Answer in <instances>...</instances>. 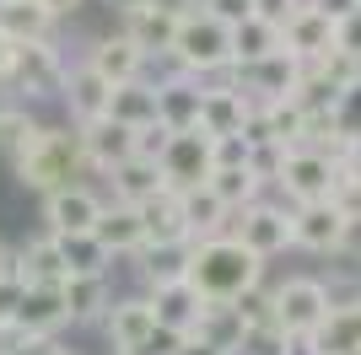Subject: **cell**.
Returning a JSON list of instances; mask_svg holds the SVG:
<instances>
[{
	"instance_id": "cell-1",
	"label": "cell",
	"mask_w": 361,
	"mask_h": 355,
	"mask_svg": "<svg viewBox=\"0 0 361 355\" xmlns=\"http://www.w3.org/2000/svg\"><path fill=\"white\" fill-rule=\"evenodd\" d=\"M183 280L200 291L205 307H232V301H243L248 291H259L264 264L226 232V237H211V242H189V275H183Z\"/></svg>"
},
{
	"instance_id": "cell-2",
	"label": "cell",
	"mask_w": 361,
	"mask_h": 355,
	"mask_svg": "<svg viewBox=\"0 0 361 355\" xmlns=\"http://www.w3.org/2000/svg\"><path fill=\"white\" fill-rule=\"evenodd\" d=\"M81 173H87V151H81L75 124H44L38 140L16 156V183L38 194L71 189V183H81Z\"/></svg>"
},
{
	"instance_id": "cell-3",
	"label": "cell",
	"mask_w": 361,
	"mask_h": 355,
	"mask_svg": "<svg viewBox=\"0 0 361 355\" xmlns=\"http://www.w3.org/2000/svg\"><path fill=\"white\" fill-rule=\"evenodd\" d=\"M173 65L183 75H200V81L232 70V27L216 22L211 11H189L178 22V38H173Z\"/></svg>"
},
{
	"instance_id": "cell-4",
	"label": "cell",
	"mask_w": 361,
	"mask_h": 355,
	"mask_svg": "<svg viewBox=\"0 0 361 355\" xmlns=\"http://www.w3.org/2000/svg\"><path fill=\"white\" fill-rule=\"evenodd\" d=\"M270 307H275V328L286 334V340H313L324 318H329L334 296L313 280V275H291L286 285H275L270 291Z\"/></svg>"
},
{
	"instance_id": "cell-5",
	"label": "cell",
	"mask_w": 361,
	"mask_h": 355,
	"mask_svg": "<svg viewBox=\"0 0 361 355\" xmlns=\"http://www.w3.org/2000/svg\"><path fill=\"white\" fill-rule=\"evenodd\" d=\"M334 183H340L334 156H324V151H313V146H291L286 162H281V173H275V189L286 194L291 205H318V199H329Z\"/></svg>"
},
{
	"instance_id": "cell-6",
	"label": "cell",
	"mask_w": 361,
	"mask_h": 355,
	"mask_svg": "<svg viewBox=\"0 0 361 355\" xmlns=\"http://www.w3.org/2000/svg\"><path fill=\"white\" fill-rule=\"evenodd\" d=\"M65 75H71V65H65V54L54 44H27V49H16L6 87L22 92L27 103H38V97H60V92H65Z\"/></svg>"
},
{
	"instance_id": "cell-7",
	"label": "cell",
	"mask_w": 361,
	"mask_h": 355,
	"mask_svg": "<svg viewBox=\"0 0 361 355\" xmlns=\"http://www.w3.org/2000/svg\"><path fill=\"white\" fill-rule=\"evenodd\" d=\"M232 237L254 253L259 264H270L275 253L291 248V210H286V205H270V199H259V205H248V210H238V216H232Z\"/></svg>"
},
{
	"instance_id": "cell-8",
	"label": "cell",
	"mask_w": 361,
	"mask_h": 355,
	"mask_svg": "<svg viewBox=\"0 0 361 355\" xmlns=\"http://www.w3.org/2000/svg\"><path fill=\"white\" fill-rule=\"evenodd\" d=\"M211 135L205 130H189V135H167V151H162V183L173 194H189V189H205L211 183Z\"/></svg>"
},
{
	"instance_id": "cell-9",
	"label": "cell",
	"mask_w": 361,
	"mask_h": 355,
	"mask_svg": "<svg viewBox=\"0 0 361 355\" xmlns=\"http://www.w3.org/2000/svg\"><path fill=\"white\" fill-rule=\"evenodd\" d=\"M103 205L108 199L92 183H71L60 194H44V226H49V237H92Z\"/></svg>"
},
{
	"instance_id": "cell-10",
	"label": "cell",
	"mask_w": 361,
	"mask_h": 355,
	"mask_svg": "<svg viewBox=\"0 0 361 355\" xmlns=\"http://www.w3.org/2000/svg\"><path fill=\"white\" fill-rule=\"evenodd\" d=\"M65 323H71V312H65L60 285H22V291H16L11 328L22 340H60Z\"/></svg>"
},
{
	"instance_id": "cell-11",
	"label": "cell",
	"mask_w": 361,
	"mask_h": 355,
	"mask_svg": "<svg viewBox=\"0 0 361 355\" xmlns=\"http://www.w3.org/2000/svg\"><path fill=\"white\" fill-rule=\"evenodd\" d=\"M248 108H254V97H248L243 87H232V70H221V75H211V81H205V97H200V130L211 135V140L243 135Z\"/></svg>"
},
{
	"instance_id": "cell-12",
	"label": "cell",
	"mask_w": 361,
	"mask_h": 355,
	"mask_svg": "<svg viewBox=\"0 0 361 355\" xmlns=\"http://www.w3.org/2000/svg\"><path fill=\"white\" fill-rule=\"evenodd\" d=\"M232 87H243L254 103H281L302 92V65L281 49V54L259 59V65H232Z\"/></svg>"
},
{
	"instance_id": "cell-13",
	"label": "cell",
	"mask_w": 361,
	"mask_h": 355,
	"mask_svg": "<svg viewBox=\"0 0 361 355\" xmlns=\"http://www.w3.org/2000/svg\"><path fill=\"white\" fill-rule=\"evenodd\" d=\"M200 97H205V81L200 75H157V124L167 135H189L200 130Z\"/></svg>"
},
{
	"instance_id": "cell-14",
	"label": "cell",
	"mask_w": 361,
	"mask_h": 355,
	"mask_svg": "<svg viewBox=\"0 0 361 355\" xmlns=\"http://www.w3.org/2000/svg\"><path fill=\"white\" fill-rule=\"evenodd\" d=\"M350 242V221L340 216L334 199H318V205H291V248L307 253H329Z\"/></svg>"
},
{
	"instance_id": "cell-15",
	"label": "cell",
	"mask_w": 361,
	"mask_h": 355,
	"mask_svg": "<svg viewBox=\"0 0 361 355\" xmlns=\"http://www.w3.org/2000/svg\"><path fill=\"white\" fill-rule=\"evenodd\" d=\"M334 38H340V22L324 16V11H313L307 0H302V11L281 27V49H286L297 65H318L324 54H334Z\"/></svg>"
},
{
	"instance_id": "cell-16",
	"label": "cell",
	"mask_w": 361,
	"mask_h": 355,
	"mask_svg": "<svg viewBox=\"0 0 361 355\" xmlns=\"http://www.w3.org/2000/svg\"><path fill=\"white\" fill-rule=\"evenodd\" d=\"M92 75H103L108 87H130V81H146V54H140L124 32H103V38H92L87 59H81Z\"/></svg>"
},
{
	"instance_id": "cell-17",
	"label": "cell",
	"mask_w": 361,
	"mask_h": 355,
	"mask_svg": "<svg viewBox=\"0 0 361 355\" xmlns=\"http://www.w3.org/2000/svg\"><path fill=\"white\" fill-rule=\"evenodd\" d=\"M103 334L114 344V355H135L140 344L157 334V312H151V296H119L103 318Z\"/></svg>"
},
{
	"instance_id": "cell-18",
	"label": "cell",
	"mask_w": 361,
	"mask_h": 355,
	"mask_svg": "<svg viewBox=\"0 0 361 355\" xmlns=\"http://www.w3.org/2000/svg\"><path fill=\"white\" fill-rule=\"evenodd\" d=\"M119 32L140 49V54H146V65H151V59H173L178 16L157 11V6H135V11H124V16H119Z\"/></svg>"
},
{
	"instance_id": "cell-19",
	"label": "cell",
	"mask_w": 361,
	"mask_h": 355,
	"mask_svg": "<svg viewBox=\"0 0 361 355\" xmlns=\"http://www.w3.org/2000/svg\"><path fill=\"white\" fill-rule=\"evenodd\" d=\"M81 151H87V167H97V173H114V167H124L130 156H135V130H124V124H114V118H97V124H81Z\"/></svg>"
},
{
	"instance_id": "cell-20",
	"label": "cell",
	"mask_w": 361,
	"mask_h": 355,
	"mask_svg": "<svg viewBox=\"0 0 361 355\" xmlns=\"http://www.w3.org/2000/svg\"><path fill=\"white\" fill-rule=\"evenodd\" d=\"M92 237L103 242L108 259H135V253L146 248V232H140V210H135V205H119V199H108L103 216H97V226H92Z\"/></svg>"
},
{
	"instance_id": "cell-21",
	"label": "cell",
	"mask_w": 361,
	"mask_h": 355,
	"mask_svg": "<svg viewBox=\"0 0 361 355\" xmlns=\"http://www.w3.org/2000/svg\"><path fill=\"white\" fill-rule=\"evenodd\" d=\"M65 275H71V269H65V259H60V242H54V237H27V242H22V248H16V291H22V285H65Z\"/></svg>"
},
{
	"instance_id": "cell-22",
	"label": "cell",
	"mask_w": 361,
	"mask_h": 355,
	"mask_svg": "<svg viewBox=\"0 0 361 355\" xmlns=\"http://www.w3.org/2000/svg\"><path fill=\"white\" fill-rule=\"evenodd\" d=\"M140 210V232H146V248H189V226H183V205L178 194L167 189L157 199H146Z\"/></svg>"
},
{
	"instance_id": "cell-23",
	"label": "cell",
	"mask_w": 361,
	"mask_h": 355,
	"mask_svg": "<svg viewBox=\"0 0 361 355\" xmlns=\"http://www.w3.org/2000/svg\"><path fill=\"white\" fill-rule=\"evenodd\" d=\"M151 312H157V328H167V334L189 340V334L200 328V312H205V301H200V291H195L189 280H178V285L151 291Z\"/></svg>"
},
{
	"instance_id": "cell-24",
	"label": "cell",
	"mask_w": 361,
	"mask_h": 355,
	"mask_svg": "<svg viewBox=\"0 0 361 355\" xmlns=\"http://www.w3.org/2000/svg\"><path fill=\"white\" fill-rule=\"evenodd\" d=\"M65 108H71V124L81 130V124H97V118H108V97H114V87H108L103 75H92L87 65H71V75H65Z\"/></svg>"
},
{
	"instance_id": "cell-25",
	"label": "cell",
	"mask_w": 361,
	"mask_h": 355,
	"mask_svg": "<svg viewBox=\"0 0 361 355\" xmlns=\"http://www.w3.org/2000/svg\"><path fill=\"white\" fill-rule=\"evenodd\" d=\"M0 32H6L16 49L54 44V16H49L44 0H11V6H0Z\"/></svg>"
},
{
	"instance_id": "cell-26",
	"label": "cell",
	"mask_w": 361,
	"mask_h": 355,
	"mask_svg": "<svg viewBox=\"0 0 361 355\" xmlns=\"http://www.w3.org/2000/svg\"><path fill=\"white\" fill-rule=\"evenodd\" d=\"M178 205H183L189 242H211V237H226V232H232V210H226L211 189H189V194H178Z\"/></svg>"
},
{
	"instance_id": "cell-27",
	"label": "cell",
	"mask_w": 361,
	"mask_h": 355,
	"mask_svg": "<svg viewBox=\"0 0 361 355\" xmlns=\"http://www.w3.org/2000/svg\"><path fill=\"white\" fill-rule=\"evenodd\" d=\"M65 296V312H71V323H103L108 307H114V296H108V275H71L60 285Z\"/></svg>"
},
{
	"instance_id": "cell-28",
	"label": "cell",
	"mask_w": 361,
	"mask_h": 355,
	"mask_svg": "<svg viewBox=\"0 0 361 355\" xmlns=\"http://www.w3.org/2000/svg\"><path fill=\"white\" fill-rule=\"evenodd\" d=\"M108 183H114V199H119V205H146V199L167 194L162 167L146 162V156H130L124 167H114V173H108Z\"/></svg>"
},
{
	"instance_id": "cell-29",
	"label": "cell",
	"mask_w": 361,
	"mask_h": 355,
	"mask_svg": "<svg viewBox=\"0 0 361 355\" xmlns=\"http://www.w3.org/2000/svg\"><path fill=\"white\" fill-rule=\"evenodd\" d=\"M108 118L114 124H124V130H146V124H157V81H130V87H114V97H108Z\"/></svg>"
},
{
	"instance_id": "cell-30",
	"label": "cell",
	"mask_w": 361,
	"mask_h": 355,
	"mask_svg": "<svg viewBox=\"0 0 361 355\" xmlns=\"http://www.w3.org/2000/svg\"><path fill=\"white\" fill-rule=\"evenodd\" d=\"M318 355H350L361 350V307L356 301H334L329 318H324V328L313 334Z\"/></svg>"
},
{
	"instance_id": "cell-31",
	"label": "cell",
	"mask_w": 361,
	"mask_h": 355,
	"mask_svg": "<svg viewBox=\"0 0 361 355\" xmlns=\"http://www.w3.org/2000/svg\"><path fill=\"white\" fill-rule=\"evenodd\" d=\"M324 291H361V242L350 237V242H340V248L318 253V275H313Z\"/></svg>"
},
{
	"instance_id": "cell-32",
	"label": "cell",
	"mask_w": 361,
	"mask_h": 355,
	"mask_svg": "<svg viewBox=\"0 0 361 355\" xmlns=\"http://www.w3.org/2000/svg\"><path fill=\"white\" fill-rule=\"evenodd\" d=\"M270 54H281V32L270 22L248 16V22L232 27V65H259V59H270Z\"/></svg>"
},
{
	"instance_id": "cell-33",
	"label": "cell",
	"mask_w": 361,
	"mask_h": 355,
	"mask_svg": "<svg viewBox=\"0 0 361 355\" xmlns=\"http://www.w3.org/2000/svg\"><path fill=\"white\" fill-rule=\"evenodd\" d=\"M205 344H216V350L226 355H238L243 340H248V323H243V312L238 307H205L200 312V328H195Z\"/></svg>"
},
{
	"instance_id": "cell-34",
	"label": "cell",
	"mask_w": 361,
	"mask_h": 355,
	"mask_svg": "<svg viewBox=\"0 0 361 355\" xmlns=\"http://www.w3.org/2000/svg\"><path fill=\"white\" fill-rule=\"evenodd\" d=\"M140 280L146 291H162V285H178L189 275V248H140Z\"/></svg>"
},
{
	"instance_id": "cell-35",
	"label": "cell",
	"mask_w": 361,
	"mask_h": 355,
	"mask_svg": "<svg viewBox=\"0 0 361 355\" xmlns=\"http://www.w3.org/2000/svg\"><path fill=\"white\" fill-rule=\"evenodd\" d=\"M205 189H211L216 199H221V205L232 210V216L264 199V183H259V178L248 173V167H232V173H211V183H205Z\"/></svg>"
},
{
	"instance_id": "cell-36",
	"label": "cell",
	"mask_w": 361,
	"mask_h": 355,
	"mask_svg": "<svg viewBox=\"0 0 361 355\" xmlns=\"http://www.w3.org/2000/svg\"><path fill=\"white\" fill-rule=\"evenodd\" d=\"M38 130H44V124L32 118L27 103H0V151H6L11 162L32 146V140H38Z\"/></svg>"
},
{
	"instance_id": "cell-37",
	"label": "cell",
	"mask_w": 361,
	"mask_h": 355,
	"mask_svg": "<svg viewBox=\"0 0 361 355\" xmlns=\"http://www.w3.org/2000/svg\"><path fill=\"white\" fill-rule=\"evenodd\" d=\"M54 242H60V259H65L71 275H108V264H114L97 237H54ZM71 275H65V280H71Z\"/></svg>"
},
{
	"instance_id": "cell-38",
	"label": "cell",
	"mask_w": 361,
	"mask_h": 355,
	"mask_svg": "<svg viewBox=\"0 0 361 355\" xmlns=\"http://www.w3.org/2000/svg\"><path fill=\"white\" fill-rule=\"evenodd\" d=\"M211 167H216V173L248 167V140H243V135H226V140H216V146H211Z\"/></svg>"
},
{
	"instance_id": "cell-39",
	"label": "cell",
	"mask_w": 361,
	"mask_h": 355,
	"mask_svg": "<svg viewBox=\"0 0 361 355\" xmlns=\"http://www.w3.org/2000/svg\"><path fill=\"white\" fill-rule=\"evenodd\" d=\"M238 355H286V334L275 323H264V328H248V340H243V350Z\"/></svg>"
},
{
	"instance_id": "cell-40",
	"label": "cell",
	"mask_w": 361,
	"mask_h": 355,
	"mask_svg": "<svg viewBox=\"0 0 361 355\" xmlns=\"http://www.w3.org/2000/svg\"><path fill=\"white\" fill-rule=\"evenodd\" d=\"M248 11H254L259 22H270V27L281 32V27L291 22V16L302 11V0H248Z\"/></svg>"
},
{
	"instance_id": "cell-41",
	"label": "cell",
	"mask_w": 361,
	"mask_h": 355,
	"mask_svg": "<svg viewBox=\"0 0 361 355\" xmlns=\"http://www.w3.org/2000/svg\"><path fill=\"white\" fill-rule=\"evenodd\" d=\"M200 11H211L216 22H226V27H238V22H248V0H200Z\"/></svg>"
},
{
	"instance_id": "cell-42",
	"label": "cell",
	"mask_w": 361,
	"mask_h": 355,
	"mask_svg": "<svg viewBox=\"0 0 361 355\" xmlns=\"http://www.w3.org/2000/svg\"><path fill=\"white\" fill-rule=\"evenodd\" d=\"M334 167H340V178L361 183V135H345V146L334 151Z\"/></svg>"
},
{
	"instance_id": "cell-43",
	"label": "cell",
	"mask_w": 361,
	"mask_h": 355,
	"mask_svg": "<svg viewBox=\"0 0 361 355\" xmlns=\"http://www.w3.org/2000/svg\"><path fill=\"white\" fill-rule=\"evenodd\" d=\"M162 151H167V130H162V124H146V130L135 135V156H146V162H162Z\"/></svg>"
},
{
	"instance_id": "cell-44",
	"label": "cell",
	"mask_w": 361,
	"mask_h": 355,
	"mask_svg": "<svg viewBox=\"0 0 361 355\" xmlns=\"http://www.w3.org/2000/svg\"><path fill=\"white\" fill-rule=\"evenodd\" d=\"M334 49H345L350 59H361V11L340 22V38H334Z\"/></svg>"
},
{
	"instance_id": "cell-45",
	"label": "cell",
	"mask_w": 361,
	"mask_h": 355,
	"mask_svg": "<svg viewBox=\"0 0 361 355\" xmlns=\"http://www.w3.org/2000/svg\"><path fill=\"white\" fill-rule=\"evenodd\" d=\"M340 118H345V135H361V87L340 97Z\"/></svg>"
},
{
	"instance_id": "cell-46",
	"label": "cell",
	"mask_w": 361,
	"mask_h": 355,
	"mask_svg": "<svg viewBox=\"0 0 361 355\" xmlns=\"http://www.w3.org/2000/svg\"><path fill=\"white\" fill-rule=\"evenodd\" d=\"M307 6H313V11H324V16H334V22H345V16L361 11L356 0H307Z\"/></svg>"
},
{
	"instance_id": "cell-47",
	"label": "cell",
	"mask_w": 361,
	"mask_h": 355,
	"mask_svg": "<svg viewBox=\"0 0 361 355\" xmlns=\"http://www.w3.org/2000/svg\"><path fill=\"white\" fill-rule=\"evenodd\" d=\"M11 355H65V344L60 340H16Z\"/></svg>"
},
{
	"instance_id": "cell-48",
	"label": "cell",
	"mask_w": 361,
	"mask_h": 355,
	"mask_svg": "<svg viewBox=\"0 0 361 355\" xmlns=\"http://www.w3.org/2000/svg\"><path fill=\"white\" fill-rule=\"evenodd\" d=\"M146 6H157V11H167V16H189V11H200V0H146Z\"/></svg>"
},
{
	"instance_id": "cell-49",
	"label": "cell",
	"mask_w": 361,
	"mask_h": 355,
	"mask_svg": "<svg viewBox=\"0 0 361 355\" xmlns=\"http://www.w3.org/2000/svg\"><path fill=\"white\" fill-rule=\"evenodd\" d=\"M173 355H226V350H216V344H205L200 334H189V340H178V350Z\"/></svg>"
},
{
	"instance_id": "cell-50",
	"label": "cell",
	"mask_w": 361,
	"mask_h": 355,
	"mask_svg": "<svg viewBox=\"0 0 361 355\" xmlns=\"http://www.w3.org/2000/svg\"><path fill=\"white\" fill-rule=\"evenodd\" d=\"M11 307H16V285H0V334L11 328Z\"/></svg>"
},
{
	"instance_id": "cell-51",
	"label": "cell",
	"mask_w": 361,
	"mask_h": 355,
	"mask_svg": "<svg viewBox=\"0 0 361 355\" xmlns=\"http://www.w3.org/2000/svg\"><path fill=\"white\" fill-rule=\"evenodd\" d=\"M11 280H16V248L0 242V285H11Z\"/></svg>"
},
{
	"instance_id": "cell-52",
	"label": "cell",
	"mask_w": 361,
	"mask_h": 355,
	"mask_svg": "<svg viewBox=\"0 0 361 355\" xmlns=\"http://www.w3.org/2000/svg\"><path fill=\"white\" fill-rule=\"evenodd\" d=\"M11 59H16V44L0 32V87H6V75H11Z\"/></svg>"
},
{
	"instance_id": "cell-53",
	"label": "cell",
	"mask_w": 361,
	"mask_h": 355,
	"mask_svg": "<svg viewBox=\"0 0 361 355\" xmlns=\"http://www.w3.org/2000/svg\"><path fill=\"white\" fill-rule=\"evenodd\" d=\"M44 6H49V16H54V22H60V16L81 11V6H87V0H44Z\"/></svg>"
},
{
	"instance_id": "cell-54",
	"label": "cell",
	"mask_w": 361,
	"mask_h": 355,
	"mask_svg": "<svg viewBox=\"0 0 361 355\" xmlns=\"http://www.w3.org/2000/svg\"><path fill=\"white\" fill-rule=\"evenodd\" d=\"M286 355H318L313 340H286Z\"/></svg>"
},
{
	"instance_id": "cell-55",
	"label": "cell",
	"mask_w": 361,
	"mask_h": 355,
	"mask_svg": "<svg viewBox=\"0 0 361 355\" xmlns=\"http://www.w3.org/2000/svg\"><path fill=\"white\" fill-rule=\"evenodd\" d=\"M103 6H114V11L124 16V11H135V6H146V0H103Z\"/></svg>"
},
{
	"instance_id": "cell-56",
	"label": "cell",
	"mask_w": 361,
	"mask_h": 355,
	"mask_svg": "<svg viewBox=\"0 0 361 355\" xmlns=\"http://www.w3.org/2000/svg\"><path fill=\"white\" fill-rule=\"evenodd\" d=\"M0 6H11V0H0Z\"/></svg>"
},
{
	"instance_id": "cell-57",
	"label": "cell",
	"mask_w": 361,
	"mask_h": 355,
	"mask_svg": "<svg viewBox=\"0 0 361 355\" xmlns=\"http://www.w3.org/2000/svg\"><path fill=\"white\" fill-rule=\"evenodd\" d=\"M356 307H361V296H356Z\"/></svg>"
},
{
	"instance_id": "cell-58",
	"label": "cell",
	"mask_w": 361,
	"mask_h": 355,
	"mask_svg": "<svg viewBox=\"0 0 361 355\" xmlns=\"http://www.w3.org/2000/svg\"><path fill=\"white\" fill-rule=\"evenodd\" d=\"M350 355H361V350H350Z\"/></svg>"
},
{
	"instance_id": "cell-59",
	"label": "cell",
	"mask_w": 361,
	"mask_h": 355,
	"mask_svg": "<svg viewBox=\"0 0 361 355\" xmlns=\"http://www.w3.org/2000/svg\"><path fill=\"white\" fill-rule=\"evenodd\" d=\"M356 6H361V0H356Z\"/></svg>"
}]
</instances>
